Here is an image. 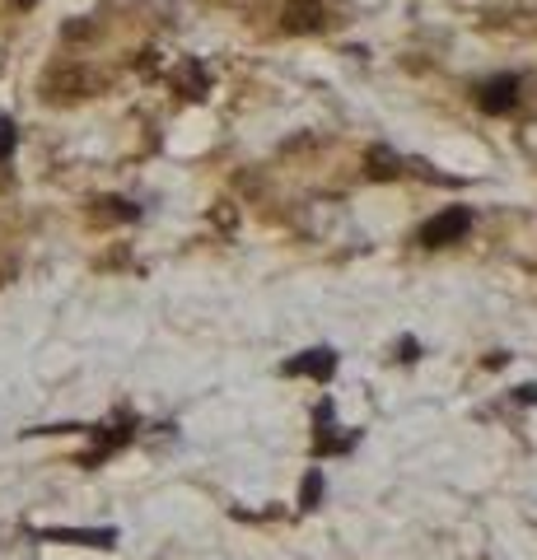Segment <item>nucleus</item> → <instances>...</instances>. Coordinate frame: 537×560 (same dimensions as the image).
I'll use <instances>...</instances> for the list:
<instances>
[{
    "label": "nucleus",
    "mask_w": 537,
    "mask_h": 560,
    "mask_svg": "<svg viewBox=\"0 0 537 560\" xmlns=\"http://www.w3.org/2000/svg\"><path fill=\"white\" fill-rule=\"evenodd\" d=\"M337 430H341V425L332 420V401H323V407H318V440H314V448L323 453V458H327V453L355 448V440H360V430H351V434H337Z\"/></svg>",
    "instance_id": "nucleus-3"
},
{
    "label": "nucleus",
    "mask_w": 537,
    "mask_h": 560,
    "mask_svg": "<svg viewBox=\"0 0 537 560\" xmlns=\"http://www.w3.org/2000/svg\"><path fill=\"white\" fill-rule=\"evenodd\" d=\"M318 495H323V471L314 467V471H308V477H304V490H300V504H304V510H318Z\"/></svg>",
    "instance_id": "nucleus-7"
},
{
    "label": "nucleus",
    "mask_w": 537,
    "mask_h": 560,
    "mask_svg": "<svg viewBox=\"0 0 537 560\" xmlns=\"http://www.w3.org/2000/svg\"><path fill=\"white\" fill-rule=\"evenodd\" d=\"M477 103H481V113H510L514 103H518V80L514 75H495V80H487L477 90Z\"/></svg>",
    "instance_id": "nucleus-4"
},
{
    "label": "nucleus",
    "mask_w": 537,
    "mask_h": 560,
    "mask_svg": "<svg viewBox=\"0 0 537 560\" xmlns=\"http://www.w3.org/2000/svg\"><path fill=\"white\" fill-rule=\"evenodd\" d=\"M14 140H20V131H14V121L10 117H0V160L14 150Z\"/></svg>",
    "instance_id": "nucleus-8"
},
{
    "label": "nucleus",
    "mask_w": 537,
    "mask_h": 560,
    "mask_svg": "<svg viewBox=\"0 0 537 560\" xmlns=\"http://www.w3.org/2000/svg\"><path fill=\"white\" fill-rule=\"evenodd\" d=\"M20 5H33V0H20Z\"/></svg>",
    "instance_id": "nucleus-9"
},
{
    "label": "nucleus",
    "mask_w": 537,
    "mask_h": 560,
    "mask_svg": "<svg viewBox=\"0 0 537 560\" xmlns=\"http://www.w3.org/2000/svg\"><path fill=\"white\" fill-rule=\"evenodd\" d=\"M43 541H80V547H113L117 533L103 528V533H71V528H51V533H38Z\"/></svg>",
    "instance_id": "nucleus-6"
},
{
    "label": "nucleus",
    "mask_w": 537,
    "mask_h": 560,
    "mask_svg": "<svg viewBox=\"0 0 537 560\" xmlns=\"http://www.w3.org/2000/svg\"><path fill=\"white\" fill-rule=\"evenodd\" d=\"M467 230H472V210H467V206H448V210H440L435 220H425L421 243H425V248H448V243H458Z\"/></svg>",
    "instance_id": "nucleus-1"
},
{
    "label": "nucleus",
    "mask_w": 537,
    "mask_h": 560,
    "mask_svg": "<svg viewBox=\"0 0 537 560\" xmlns=\"http://www.w3.org/2000/svg\"><path fill=\"white\" fill-rule=\"evenodd\" d=\"M281 374L290 378H332L337 374V350H327V346H314V350H304V355H294L281 364Z\"/></svg>",
    "instance_id": "nucleus-2"
},
{
    "label": "nucleus",
    "mask_w": 537,
    "mask_h": 560,
    "mask_svg": "<svg viewBox=\"0 0 537 560\" xmlns=\"http://www.w3.org/2000/svg\"><path fill=\"white\" fill-rule=\"evenodd\" d=\"M327 24V10L318 5V0H290V5L281 10V28L285 33H314Z\"/></svg>",
    "instance_id": "nucleus-5"
}]
</instances>
